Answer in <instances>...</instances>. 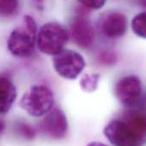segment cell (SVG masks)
Segmentation results:
<instances>
[{"label": "cell", "mask_w": 146, "mask_h": 146, "mask_svg": "<svg viewBox=\"0 0 146 146\" xmlns=\"http://www.w3.org/2000/svg\"><path fill=\"white\" fill-rule=\"evenodd\" d=\"M87 146H107L105 144H102V143H100V142H91L89 143Z\"/></svg>", "instance_id": "cell-18"}, {"label": "cell", "mask_w": 146, "mask_h": 146, "mask_svg": "<svg viewBox=\"0 0 146 146\" xmlns=\"http://www.w3.org/2000/svg\"><path fill=\"white\" fill-rule=\"evenodd\" d=\"M82 6L90 9H100L106 3L107 0H77Z\"/></svg>", "instance_id": "cell-16"}, {"label": "cell", "mask_w": 146, "mask_h": 146, "mask_svg": "<svg viewBox=\"0 0 146 146\" xmlns=\"http://www.w3.org/2000/svg\"><path fill=\"white\" fill-rule=\"evenodd\" d=\"M69 39V33L61 24L50 21L43 24L36 36L38 49L48 55H56L64 50Z\"/></svg>", "instance_id": "cell-3"}, {"label": "cell", "mask_w": 146, "mask_h": 146, "mask_svg": "<svg viewBox=\"0 0 146 146\" xmlns=\"http://www.w3.org/2000/svg\"><path fill=\"white\" fill-rule=\"evenodd\" d=\"M54 97L49 88L44 85H33L22 96L20 106L30 115L40 117L48 114L54 106Z\"/></svg>", "instance_id": "cell-4"}, {"label": "cell", "mask_w": 146, "mask_h": 146, "mask_svg": "<svg viewBox=\"0 0 146 146\" xmlns=\"http://www.w3.org/2000/svg\"><path fill=\"white\" fill-rule=\"evenodd\" d=\"M100 76L96 73L92 74H85L80 79V86L81 88L87 93L94 92L99 86Z\"/></svg>", "instance_id": "cell-11"}, {"label": "cell", "mask_w": 146, "mask_h": 146, "mask_svg": "<svg viewBox=\"0 0 146 146\" xmlns=\"http://www.w3.org/2000/svg\"><path fill=\"white\" fill-rule=\"evenodd\" d=\"M71 34L75 43L82 48H88L94 42V28L89 20L82 15H78L72 20Z\"/></svg>", "instance_id": "cell-9"}, {"label": "cell", "mask_w": 146, "mask_h": 146, "mask_svg": "<svg viewBox=\"0 0 146 146\" xmlns=\"http://www.w3.org/2000/svg\"><path fill=\"white\" fill-rule=\"evenodd\" d=\"M131 27L134 34L146 39V11L136 15L133 18Z\"/></svg>", "instance_id": "cell-12"}, {"label": "cell", "mask_w": 146, "mask_h": 146, "mask_svg": "<svg viewBox=\"0 0 146 146\" xmlns=\"http://www.w3.org/2000/svg\"><path fill=\"white\" fill-rule=\"evenodd\" d=\"M36 42V21L31 15H25L23 24L15 28L9 34L7 46L13 55L27 58L34 53Z\"/></svg>", "instance_id": "cell-2"}, {"label": "cell", "mask_w": 146, "mask_h": 146, "mask_svg": "<svg viewBox=\"0 0 146 146\" xmlns=\"http://www.w3.org/2000/svg\"><path fill=\"white\" fill-rule=\"evenodd\" d=\"M98 60L100 62L105 66H112L115 65L117 61V55L115 52L110 50H105L102 51L99 54Z\"/></svg>", "instance_id": "cell-15"}, {"label": "cell", "mask_w": 146, "mask_h": 146, "mask_svg": "<svg viewBox=\"0 0 146 146\" xmlns=\"http://www.w3.org/2000/svg\"><path fill=\"white\" fill-rule=\"evenodd\" d=\"M34 3H36V5L39 8V7H42V3H43V1L44 0H33Z\"/></svg>", "instance_id": "cell-19"}, {"label": "cell", "mask_w": 146, "mask_h": 146, "mask_svg": "<svg viewBox=\"0 0 146 146\" xmlns=\"http://www.w3.org/2000/svg\"><path fill=\"white\" fill-rule=\"evenodd\" d=\"M20 7V0H0V16L9 18L15 16Z\"/></svg>", "instance_id": "cell-13"}, {"label": "cell", "mask_w": 146, "mask_h": 146, "mask_svg": "<svg viewBox=\"0 0 146 146\" xmlns=\"http://www.w3.org/2000/svg\"><path fill=\"white\" fill-rule=\"evenodd\" d=\"M16 127H17V130H18V133H20V135L22 136L24 139L32 140L36 137V133L35 128L28 123L19 122L17 124Z\"/></svg>", "instance_id": "cell-14"}, {"label": "cell", "mask_w": 146, "mask_h": 146, "mask_svg": "<svg viewBox=\"0 0 146 146\" xmlns=\"http://www.w3.org/2000/svg\"><path fill=\"white\" fill-rule=\"evenodd\" d=\"M142 91L141 80L134 75L121 77L115 87V94L118 101L128 109L138 106L141 100Z\"/></svg>", "instance_id": "cell-6"}, {"label": "cell", "mask_w": 146, "mask_h": 146, "mask_svg": "<svg viewBox=\"0 0 146 146\" xmlns=\"http://www.w3.org/2000/svg\"><path fill=\"white\" fill-rule=\"evenodd\" d=\"M53 66L59 76L67 80H74L82 72L86 63L79 53L72 49H64L54 56Z\"/></svg>", "instance_id": "cell-5"}, {"label": "cell", "mask_w": 146, "mask_h": 146, "mask_svg": "<svg viewBox=\"0 0 146 146\" xmlns=\"http://www.w3.org/2000/svg\"><path fill=\"white\" fill-rule=\"evenodd\" d=\"M127 28V19L124 14L110 11L103 15L99 22L101 34L109 39H116L123 36Z\"/></svg>", "instance_id": "cell-8"}, {"label": "cell", "mask_w": 146, "mask_h": 146, "mask_svg": "<svg viewBox=\"0 0 146 146\" xmlns=\"http://www.w3.org/2000/svg\"><path fill=\"white\" fill-rule=\"evenodd\" d=\"M68 121L66 114L60 109L51 110L39 123L41 132L54 139H64L68 132Z\"/></svg>", "instance_id": "cell-7"}, {"label": "cell", "mask_w": 146, "mask_h": 146, "mask_svg": "<svg viewBox=\"0 0 146 146\" xmlns=\"http://www.w3.org/2000/svg\"><path fill=\"white\" fill-rule=\"evenodd\" d=\"M103 132L114 146H143L146 142V113L127 110L110 121Z\"/></svg>", "instance_id": "cell-1"}, {"label": "cell", "mask_w": 146, "mask_h": 146, "mask_svg": "<svg viewBox=\"0 0 146 146\" xmlns=\"http://www.w3.org/2000/svg\"><path fill=\"white\" fill-rule=\"evenodd\" d=\"M5 127H6V125H5V122L0 118V135L1 134H3V133L4 132V130H5Z\"/></svg>", "instance_id": "cell-17"}, {"label": "cell", "mask_w": 146, "mask_h": 146, "mask_svg": "<svg viewBox=\"0 0 146 146\" xmlns=\"http://www.w3.org/2000/svg\"><path fill=\"white\" fill-rule=\"evenodd\" d=\"M16 96V88L12 81L6 76H0V115L10 110Z\"/></svg>", "instance_id": "cell-10"}]
</instances>
